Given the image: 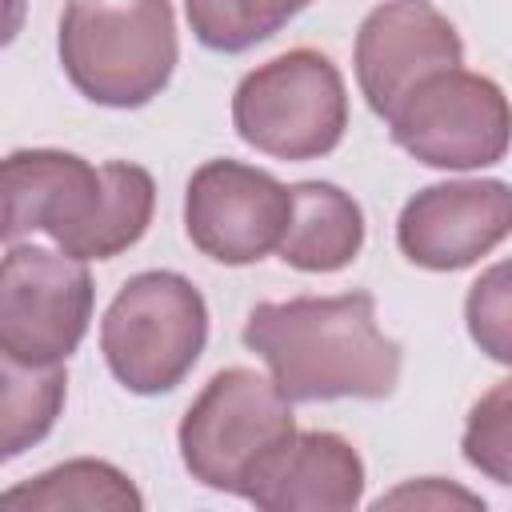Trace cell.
I'll use <instances>...</instances> for the list:
<instances>
[{
	"label": "cell",
	"mask_w": 512,
	"mask_h": 512,
	"mask_svg": "<svg viewBox=\"0 0 512 512\" xmlns=\"http://www.w3.org/2000/svg\"><path fill=\"white\" fill-rule=\"evenodd\" d=\"M240 340L292 404L384 400L400 384L404 352L380 332L372 292L264 300L248 312Z\"/></svg>",
	"instance_id": "cell-1"
},
{
	"label": "cell",
	"mask_w": 512,
	"mask_h": 512,
	"mask_svg": "<svg viewBox=\"0 0 512 512\" xmlns=\"http://www.w3.org/2000/svg\"><path fill=\"white\" fill-rule=\"evenodd\" d=\"M0 164L16 204V236L40 228L76 260H112L152 224L156 180L140 164L108 160L96 168L64 148H20Z\"/></svg>",
	"instance_id": "cell-2"
},
{
	"label": "cell",
	"mask_w": 512,
	"mask_h": 512,
	"mask_svg": "<svg viewBox=\"0 0 512 512\" xmlns=\"http://www.w3.org/2000/svg\"><path fill=\"white\" fill-rule=\"evenodd\" d=\"M176 16L168 0H68L60 64L80 96L104 108H140L176 72Z\"/></svg>",
	"instance_id": "cell-3"
},
{
	"label": "cell",
	"mask_w": 512,
	"mask_h": 512,
	"mask_svg": "<svg viewBox=\"0 0 512 512\" xmlns=\"http://www.w3.org/2000/svg\"><path fill=\"white\" fill-rule=\"evenodd\" d=\"M208 344V304L200 288L168 268L136 272L100 320L108 372L136 396H160L184 384Z\"/></svg>",
	"instance_id": "cell-4"
},
{
	"label": "cell",
	"mask_w": 512,
	"mask_h": 512,
	"mask_svg": "<svg viewBox=\"0 0 512 512\" xmlns=\"http://www.w3.org/2000/svg\"><path fill=\"white\" fill-rule=\"evenodd\" d=\"M236 136L276 160H320L348 128L340 68L316 48H292L252 68L232 92Z\"/></svg>",
	"instance_id": "cell-5"
},
{
	"label": "cell",
	"mask_w": 512,
	"mask_h": 512,
	"mask_svg": "<svg viewBox=\"0 0 512 512\" xmlns=\"http://www.w3.org/2000/svg\"><path fill=\"white\" fill-rule=\"evenodd\" d=\"M296 432L292 400L252 368L216 372L180 420V460L212 492H244L248 472Z\"/></svg>",
	"instance_id": "cell-6"
},
{
	"label": "cell",
	"mask_w": 512,
	"mask_h": 512,
	"mask_svg": "<svg viewBox=\"0 0 512 512\" xmlns=\"http://www.w3.org/2000/svg\"><path fill=\"white\" fill-rule=\"evenodd\" d=\"M96 284L84 260L16 244L0 256V352L24 364H64L92 324Z\"/></svg>",
	"instance_id": "cell-7"
},
{
	"label": "cell",
	"mask_w": 512,
	"mask_h": 512,
	"mask_svg": "<svg viewBox=\"0 0 512 512\" xmlns=\"http://www.w3.org/2000/svg\"><path fill=\"white\" fill-rule=\"evenodd\" d=\"M388 132L428 168H488L508 152V100L496 80L448 68L420 80L396 104Z\"/></svg>",
	"instance_id": "cell-8"
},
{
	"label": "cell",
	"mask_w": 512,
	"mask_h": 512,
	"mask_svg": "<svg viewBox=\"0 0 512 512\" xmlns=\"http://www.w3.org/2000/svg\"><path fill=\"white\" fill-rule=\"evenodd\" d=\"M292 216V192L272 172L240 160H208L184 192L188 240L220 264H256L276 252Z\"/></svg>",
	"instance_id": "cell-9"
},
{
	"label": "cell",
	"mask_w": 512,
	"mask_h": 512,
	"mask_svg": "<svg viewBox=\"0 0 512 512\" xmlns=\"http://www.w3.org/2000/svg\"><path fill=\"white\" fill-rule=\"evenodd\" d=\"M356 84L368 108L388 120L396 104L428 76L460 68L464 44L444 12L424 0H388L372 8L356 32Z\"/></svg>",
	"instance_id": "cell-10"
},
{
	"label": "cell",
	"mask_w": 512,
	"mask_h": 512,
	"mask_svg": "<svg viewBox=\"0 0 512 512\" xmlns=\"http://www.w3.org/2000/svg\"><path fill=\"white\" fill-rule=\"evenodd\" d=\"M512 228V188L504 180H444L420 188L400 220V252L428 272H456L504 244Z\"/></svg>",
	"instance_id": "cell-11"
},
{
	"label": "cell",
	"mask_w": 512,
	"mask_h": 512,
	"mask_svg": "<svg viewBox=\"0 0 512 512\" xmlns=\"http://www.w3.org/2000/svg\"><path fill=\"white\" fill-rule=\"evenodd\" d=\"M260 512H352L364 500V460L340 432H292L244 480Z\"/></svg>",
	"instance_id": "cell-12"
},
{
	"label": "cell",
	"mask_w": 512,
	"mask_h": 512,
	"mask_svg": "<svg viewBox=\"0 0 512 512\" xmlns=\"http://www.w3.org/2000/svg\"><path fill=\"white\" fill-rule=\"evenodd\" d=\"M288 192H292V216L276 244L280 260L296 272L348 268L364 248L360 204L328 180H304V184H292Z\"/></svg>",
	"instance_id": "cell-13"
},
{
	"label": "cell",
	"mask_w": 512,
	"mask_h": 512,
	"mask_svg": "<svg viewBox=\"0 0 512 512\" xmlns=\"http://www.w3.org/2000/svg\"><path fill=\"white\" fill-rule=\"evenodd\" d=\"M0 508H36V512H140L144 496L140 488L108 460H64L8 492H0Z\"/></svg>",
	"instance_id": "cell-14"
},
{
	"label": "cell",
	"mask_w": 512,
	"mask_h": 512,
	"mask_svg": "<svg viewBox=\"0 0 512 512\" xmlns=\"http://www.w3.org/2000/svg\"><path fill=\"white\" fill-rule=\"evenodd\" d=\"M68 396V376L60 364H24L0 352V464L24 456L40 444Z\"/></svg>",
	"instance_id": "cell-15"
},
{
	"label": "cell",
	"mask_w": 512,
	"mask_h": 512,
	"mask_svg": "<svg viewBox=\"0 0 512 512\" xmlns=\"http://www.w3.org/2000/svg\"><path fill=\"white\" fill-rule=\"evenodd\" d=\"M312 0H184L192 36L212 52H244L276 36Z\"/></svg>",
	"instance_id": "cell-16"
},
{
	"label": "cell",
	"mask_w": 512,
	"mask_h": 512,
	"mask_svg": "<svg viewBox=\"0 0 512 512\" xmlns=\"http://www.w3.org/2000/svg\"><path fill=\"white\" fill-rule=\"evenodd\" d=\"M464 460L496 484H512V380H500L464 428Z\"/></svg>",
	"instance_id": "cell-17"
},
{
	"label": "cell",
	"mask_w": 512,
	"mask_h": 512,
	"mask_svg": "<svg viewBox=\"0 0 512 512\" xmlns=\"http://www.w3.org/2000/svg\"><path fill=\"white\" fill-rule=\"evenodd\" d=\"M468 332L496 364L512 360V336H508V264H492L468 292L464 304Z\"/></svg>",
	"instance_id": "cell-18"
},
{
	"label": "cell",
	"mask_w": 512,
	"mask_h": 512,
	"mask_svg": "<svg viewBox=\"0 0 512 512\" xmlns=\"http://www.w3.org/2000/svg\"><path fill=\"white\" fill-rule=\"evenodd\" d=\"M384 504H432V508L464 504V508H484L480 496H472V492H464V488H456V484H444V480H436V476L416 480V484H404V488H396V492H388V496L376 500V508H384Z\"/></svg>",
	"instance_id": "cell-19"
},
{
	"label": "cell",
	"mask_w": 512,
	"mask_h": 512,
	"mask_svg": "<svg viewBox=\"0 0 512 512\" xmlns=\"http://www.w3.org/2000/svg\"><path fill=\"white\" fill-rule=\"evenodd\" d=\"M24 16H28V0H0V48L16 40V32L24 28Z\"/></svg>",
	"instance_id": "cell-20"
},
{
	"label": "cell",
	"mask_w": 512,
	"mask_h": 512,
	"mask_svg": "<svg viewBox=\"0 0 512 512\" xmlns=\"http://www.w3.org/2000/svg\"><path fill=\"white\" fill-rule=\"evenodd\" d=\"M0 240H16V204H12V188L0 164Z\"/></svg>",
	"instance_id": "cell-21"
}]
</instances>
